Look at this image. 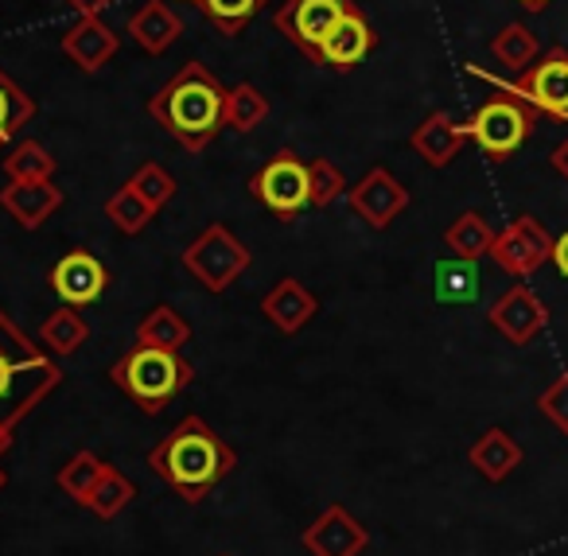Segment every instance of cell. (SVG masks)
Segmentation results:
<instances>
[{"label": "cell", "mask_w": 568, "mask_h": 556, "mask_svg": "<svg viewBox=\"0 0 568 556\" xmlns=\"http://www.w3.org/2000/svg\"><path fill=\"white\" fill-rule=\"evenodd\" d=\"M187 4H195V9L203 12L206 20H211L214 32L242 36L245 28L253 24V17L265 9L268 0H187Z\"/></svg>", "instance_id": "d4e9b609"}, {"label": "cell", "mask_w": 568, "mask_h": 556, "mask_svg": "<svg viewBox=\"0 0 568 556\" xmlns=\"http://www.w3.org/2000/svg\"><path fill=\"white\" fill-rule=\"evenodd\" d=\"M301 545L312 556H358L371 545V529L351 514L347 506H327L308 529L301 533Z\"/></svg>", "instance_id": "7c38bea8"}, {"label": "cell", "mask_w": 568, "mask_h": 556, "mask_svg": "<svg viewBox=\"0 0 568 556\" xmlns=\"http://www.w3.org/2000/svg\"><path fill=\"white\" fill-rule=\"evenodd\" d=\"M490 327L514 346H529L549 323V307L541 304V296H534L529 284H514L495 300V307L487 312Z\"/></svg>", "instance_id": "8fae6325"}, {"label": "cell", "mask_w": 568, "mask_h": 556, "mask_svg": "<svg viewBox=\"0 0 568 556\" xmlns=\"http://www.w3.org/2000/svg\"><path fill=\"white\" fill-rule=\"evenodd\" d=\"M129 188L136 191V195L144 199V203L152 206V211H164L168 203H172V195H175V180H172V172H168L164 164H156V160H149V164H141L133 172V180H129Z\"/></svg>", "instance_id": "836d02e7"}, {"label": "cell", "mask_w": 568, "mask_h": 556, "mask_svg": "<svg viewBox=\"0 0 568 556\" xmlns=\"http://www.w3.org/2000/svg\"><path fill=\"white\" fill-rule=\"evenodd\" d=\"M63 385V370L51 351L24 335L0 307V424L17 432Z\"/></svg>", "instance_id": "3957f363"}, {"label": "cell", "mask_w": 568, "mask_h": 556, "mask_svg": "<svg viewBox=\"0 0 568 556\" xmlns=\"http://www.w3.org/2000/svg\"><path fill=\"white\" fill-rule=\"evenodd\" d=\"M479 296V269L475 261L452 257L436 265V300L440 304H467Z\"/></svg>", "instance_id": "484cf974"}, {"label": "cell", "mask_w": 568, "mask_h": 556, "mask_svg": "<svg viewBox=\"0 0 568 556\" xmlns=\"http://www.w3.org/2000/svg\"><path fill=\"white\" fill-rule=\"evenodd\" d=\"M149 467L156 471L183 502L199 506V502L237 467V455L203 416H183V421L149 452Z\"/></svg>", "instance_id": "6da1fadb"}, {"label": "cell", "mask_w": 568, "mask_h": 556, "mask_svg": "<svg viewBox=\"0 0 568 556\" xmlns=\"http://www.w3.org/2000/svg\"><path fill=\"white\" fill-rule=\"evenodd\" d=\"M136 343L160 346V351H180L191 343V323L175 312L172 304H156L141 323H136Z\"/></svg>", "instance_id": "7402d4cb"}, {"label": "cell", "mask_w": 568, "mask_h": 556, "mask_svg": "<svg viewBox=\"0 0 568 556\" xmlns=\"http://www.w3.org/2000/svg\"><path fill=\"white\" fill-rule=\"evenodd\" d=\"M4 483H9V475H4V467H0V491H4Z\"/></svg>", "instance_id": "b9f144b4"}, {"label": "cell", "mask_w": 568, "mask_h": 556, "mask_svg": "<svg viewBox=\"0 0 568 556\" xmlns=\"http://www.w3.org/2000/svg\"><path fill=\"white\" fill-rule=\"evenodd\" d=\"M552 265H557L560 276L568 281V234H560L557 242H552Z\"/></svg>", "instance_id": "74e56055"}, {"label": "cell", "mask_w": 568, "mask_h": 556, "mask_svg": "<svg viewBox=\"0 0 568 556\" xmlns=\"http://www.w3.org/2000/svg\"><path fill=\"white\" fill-rule=\"evenodd\" d=\"M195 370L183 362L180 351H160V346L133 343L110 366V382L133 401L141 413H160L168 401H175L191 385Z\"/></svg>", "instance_id": "277c9868"}, {"label": "cell", "mask_w": 568, "mask_h": 556, "mask_svg": "<svg viewBox=\"0 0 568 556\" xmlns=\"http://www.w3.org/2000/svg\"><path fill=\"white\" fill-rule=\"evenodd\" d=\"M518 4H521L526 12H541V9H549L552 0H518Z\"/></svg>", "instance_id": "ab89813d"}, {"label": "cell", "mask_w": 568, "mask_h": 556, "mask_svg": "<svg viewBox=\"0 0 568 556\" xmlns=\"http://www.w3.org/2000/svg\"><path fill=\"white\" fill-rule=\"evenodd\" d=\"M129 36H133L136 48L149 51V55H164L183 36V20L175 17V9L168 0H144L141 9L129 17Z\"/></svg>", "instance_id": "ffe728a7"}, {"label": "cell", "mask_w": 568, "mask_h": 556, "mask_svg": "<svg viewBox=\"0 0 568 556\" xmlns=\"http://www.w3.org/2000/svg\"><path fill=\"white\" fill-rule=\"evenodd\" d=\"M105 219H110L113 230H121L125 237H136L152 219H156V211H152V206L125 183V188L113 191V195L105 199Z\"/></svg>", "instance_id": "f546056e"}, {"label": "cell", "mask_w": 568, "mask_h": 556, "mask_svg": "<svg viewBox=\"0 0 568 556\" xmlns=\"http://www.w3.org/2000/svg\"><path fill=\"white\" fill-rule=\"evenodd\" d=\"M351 9H355V0H284L276 9V32H284L304 55L316 59L320 43Z\"/></svg>", "instance_id": "ba28073f"}, {"label": "cell", "mask_w": 568, "mask_h": 556, "mask_svg": "<svg viewBox=\"0 0 568 556\" xmlns=\"http://www.w3.org/2000/svg\"><path fill=\"white\" fill-rule=\"evenodd\" d=\"M537 413H541L560 436H568V374H560L557 382L537 397Z\"/></svg>", "instance_id": "d590c367"}, {"label": "cell", "mask_w": 568, "mask_h": 556, "mask_svg": "<svg viewBox=\"0 0 568 556\" xmlns=\"http://www.w3.org/2000/svg\"><path fill=\"white\" fill-rule=\"evenodd\" d=\"M552 168H557V172H560V175H565V180H568V141L560 144L557 152H552Z\"/></svg>", "instance_id": "f35d334b"}, {"label": "cell", "mask_w": 568, "mask_h": 556, "mask_svg": "<svg viewBox=\"0 0 568 556\" xmlns=\"http://www.w3.org/2000/svg\"><path fill=\"white\" fill-rule=\"evenodd\" d=\"M490 257H495V265L503 269V273L526 281V276H534L545 261H552V237L541 222L521 214V219H514L503 234H495Z\"/></svg>", "instance_id": "9c48e42d"}, {"label": "cell", "mask_w": 568, "mask_h": 556, "mask_svg": "<svg viewBox=\"0 0 568 556\" xmlns=\"http://www.w3.org/2000/svg\"><path fill=\"white\" fill-rule=\"evenodd\" d=\"M0 206L17 219V226L40 230L63 206V191H59L55 180H9V188L0 191Z\"/></svg>", "instance_id": "e0dca14e"}, {"label": "cell", "mask_w": 568, "mask_h": 556, "mask_svg": "<svg viewBox=\"0 0 568 556\" xmlns=\"http://www.w3.org/2000/svg\"><path fill=\"white\" fill-rule=\"evenodd\" d=\"M118 43H121L118 32H113L102 17H79L63 32V55L71 59L79 71L94 74L118 55Z\"/></svg>", "instance_id": "2e32d148"}, {"label": "cell", "mask_w": 568, "mask_h": 556, "mask_svg": "<svg viewBox=\"0 0 568 556\" xmlns=\"http://www.w3.org/2000/svg\"><path fill=\"white\" fill-rule=\"evenodd\" d=\"M136 498V483L129 475H121L118 467H105V475L98 478L94 494H90L87 509L94 517H102V522H110V517H118L121 509H129Z\"/></svg>", "instance_id": "83f0119b"}, {"label": "cell", "mask_w": 568, "mask_h": 556, "mask_svg": "<svg viewBox=\"0 0 568 556\" xmlns=\"http://www.w3.org/2000/svg\"><path fill=\"white\" fill-rule=\"evenodd\" d=\"M490 55L510 74H521L537 59V36L529 32L526 24H506L503 32L490 40Z\"/></svg>", "instance_id": "f1b7e54d"}, {"label": "cell", "mask_w": 568, "mask_h": 556, "mask_svg": "<svg viewBox=\"0 0 568 556\" xmlns=\"http://www.w3.org/2000/svg\"><path fill=\"white\" fill-rule=\"evenodd\" d=\"M48 284H51V292L63 300V304L87 307V304H94V300H102L105 284H110V273H105V265L94 257V253L71 250V253H63V257L55 261Z\"/></svg>", "instance_id": "5bb4252c"}, {"label": "cell", "mask_w": 568, "mask_h": 556, "mask_svg": "<svg viewBox=\"0 0 568 556\" xmlns=\"http://www.w3.org/2000/svg\"><path fill=\"white\" fill-rule=\"evenodd\" d=\"M12 447V428H4V424H0V455L9 452Z\"/></svg>", "instance_id": "60d3db41"}, {"label": "cell", "mask_w": 568, "mask_h": 556, "mask_svg": "<svg viewBox=\"0 0 568 556\" xmlns=\"http://www.w3.org/2000/svg\"><path fill=\"white\" fill-rule=\"evenodd\" d=\"M308 183H312V206H327L347 191V175L339 172V164L332 160H312L308 164Z\"/></svg>", "instance_id": "e575fe53"}, {"label": "cell", "mask_w": 568, "mask_h": 556, "mask_svg": "<svg viewBox=\"0 0 568 556\" xmlns=\"http://www.w3.org/2000/svg\"><path fill=\"white\" fill-rule=\"evenodd\" d=\"M149 118L187 152H203L226 125V87L203 63H183L149 98Z\"/></svg>", "instance_id": "7a4b0ae2"}, {"label": "cell", "mask_w": 568, "mask_h": 556, "mask_svg": "<svg viewBox=\"0 0 568 556\" xmlns=\"http://www.w3.org/2000/svg\"><path fill=\"white\" fill-rule=\"evenodd\" d=\"M261 312H265V320L273 323L281 335H296V331L308 327V323L316 320L320 300L312 296L296 276H284V281L261 300Z\"/></svg>", "instance_id": "d6986e66"}, {"label": "cell", "mask_w": 568, "mask_h": 556, "mask_svg": "<svg viewBox=\"0 0 568 556\" xmlns=\"http://www.w3.org/2000/svg\"><path fill=\"white\" fill-rule=\"evenodd\" d=\"M250 191L265 211H273L281 222L296 219L304 206H312L308 164L293 149H281L257 175L250 180Z\"/></svg>", "instance_id": "52a82bcc"}, {"label": "cell", "mask_w": 568, "mask_h": 556, "mask_svg": "<svg viewBox=\"0 0 568 556\" xmlns=\"http://www.w3.org/2000/svg\"><path fill=\"white\" fill-rule=\"evenodd\" d=\"M471 141L467 137V125H456L444 110H433L417 129H413L409 144L428 168H448L452 160L464 152V144Z\"/></svg>", "instance_id": "ac0fdd59"}, {"label": "cell", "mask_w": 568, "mask_h": 556, "mask_svg": "<svg viewBox=\"0 0 568 556\" xmlns=\"http://www.w3.org/2000/svg\"><path fill=\"white\" fill-rule=\"evenodd\" d=\"M4 172H9V180H20V183L51 180V175H55V156H51L40 141H20L17 149L4 156Z\"/></svg>", "instance_id": "d6a6232c"}, {"label": "cell", "mask_w": 568, "mask_h": 556, "mask_svg": "<svg viewBox=\"0 0 568 556\" xmlns=\"http://www.w3.org/2000/svg\"><path fill=\"white\" fill-rule=\"evenodd\" d=\"M467 463H471V467L479 471L487 483H506V478H510L514 471L521 467V447H518V439H514L506 428H487L471 444V452H467Z\"/></svg>", "instance_id": "44dd1931"}, {"label": "cell", "mask_w": 568, "mask_h": 556, "mask_svg": "<svg viewBox=\"0 0 568 556\" xmlns=\"http://www.w3.org/2000/svg\"><path fill=\"white\" fill-rule=\"evenodd\" d=\"M514 94L529 102L537 113H552V118H568V51L552 48L541 59L526 67L514 79Z\"/></svg>", "instance_id": "30bf717a"}, {"label": "cell", "mask_w": 568, "mask_h": 556, "mask_svg": "<svg viewBox=\"0 0 568 556\" xmlns=\"http://www.w3.org/2000/svg\"><path fill=\"white\" fill-rule=\"evenodd\" d=\"M250 250L230 234V226L214 222L183 250V269L203 284L206 292H226L237 276L250 269Z\"/></svg>", "instance_id": "8992f818"}, {"label": "cell", "mask_w": 568, "mask_h": 556, "mask_svg": "<svg viewBox=\"0 0 568 556\" xmlns=\"http://www.w3.org/2000/svg\"><path fill=\"white\" fill-rule=\"evenodd\" d=\"M32 118H36V102L9 79V74L0 71V149H4L12 137H20V129Z\"/></svg>", "instance_id": "4dcf8cb0"}, {"label": "cell", "mask_w": 568, "mask_h": 556, "mask_svg": "<svg viewBox=\"0 0 568 556\" xmlns=\"http://www.w3.org/2000/svg\"><path fill=\"white\" fill-rule=\"evenodd\" d=\"M444 245H448L452 257L479 261V257H487L490 245H495V230H490V222L483 219L479 211H464L444 230Z\"/></svg>", "instance_id": "cb8c5ba5"}, {"label": "cell", "mask_w": 568, "mask_h": 556, "mask_svg": "<svg viewBox=\"0 0 568 556\" xmlns=\"http://www.w3.org/2000/svg\"><path fill=\"white\" fill-rule=\"evenodd\" d=\"M265 118H268V102L257 87L242 82V87L226 90V125L234 133H253Z\"/></svg>", "instance_id": "1f68e13d"}, {"label": "cell", "mask_w": 568, "mask_h": 556, "mask_svg": "<svg viewBox=\"0 0 568 556\" xmlns=\"http://www.w3.org/2000/svg\"><path fill=\"white\" fill-rule=\"evenodd\" d=\"M537 118H541V113H537L534 105L521 102L514 90L498 87L495 94H490L487 102L471 113V121H467V137H471V141L479 144L495 164H503V160H510L514 152L526 144V137L534 133Z\"/></svg>", "instance_id": "5b68a950"}, {"label": "cell", "mask_w": 568, "mask_h": 556, "mask_svg": "<svg viewBox=\"0 0 568 556\" xmlns=\"http://www.w3.org/2000/svg\"><path fill=\"white\" fill-rule=\"evenodd\" d=\"M105 467H110V463L98 459L94 452H74L71 459L59 467V475H55L59 478V491L71 494L79 506H87L90 494H94V486H98V478L105 475Z\"/></svg>", "instance_id": "4316f807"}, {"label": "cell", "mask_w": 568, "mask_h": 556, "mask_svg": "<svg viewBox=\"0 0 568 556\" xmlns=\"http://www.w3.org/2000/svg\"><path fill=\"white\" fill-rule=\"evenodd\" d=\"M405 206H409V191L394 180L389 168H371V172L351 188V211L371 230H386L394 219H402Z\"/></svg>", "instance_id": "4fadbf2b"}, {"label": "cell", "mask_w": 568, "mask_h": 556, "mask_svg": "<svg viewBox=\"0 0 568 556\" xmlns=\"http://www.w3.org/2000/svg\"><path fill=\"white\" fill-rule=\"evenodd\" d=\"M90 338V327L87 320L79 315V307H59V312H51L48 320L40 323V343L48 346L55 358H71V354L82 351V343Z\"/></svg>", "instance_id": "603a6c76"}, {"label": "cell", "mask_w": 568, "mask_h": 556, "mask_svg": "<svg viewBox=\"0 0 568 556\" xmlns=\"http://www.w3.org/2000/svg\"><path fill=\"white\" fill-rule=\"evenodd\" d=\"M67 4H71V9L79 12V17H102V12L110 9L113 0H67Z\"/></svg>", "instance_id": "8d00e7d4"}, {"label": "cell", "mask_w": 568, "mask_h": 556, "mask_svg": "<svg viewBox=\"0 0 568 556\" xmlns=\"http://www.w3.org/2000/svg\"><path fill=\"white\" fill-rule=\"evenodd\" d=\"M374 48H378V32L371 28L366 12L355 4V9H351L347 17L327 32V40L320 43V51H316L312 63L332 67V71H355V67L363 63Z\"/></svg>", "instance_id": "9a60e30c"}]
</instances>
